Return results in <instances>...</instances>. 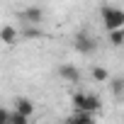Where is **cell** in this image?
Listing matches in <instances>:
<instances>
[{"label": "cell", "mask_w": 124, "mask_h": 124, "mask_svg": "<svg viewBox=\"0 0 124 124\" xmlns=\"http://www.w3.org/2000/svg\"><path fill=\"white\" fill-rule=\"evenodd\" d=\"M109 34V44L112 46H122L124 44V29H114V32H107Z\"/></svg>", "instance_id": "cell-11"}, {"label": "cell", "mask_w": 124, "mask_h": 124, "mask_svg": "<svg viewBox=\"0 0 124 124\" xmlns=\"http://www.w3.org/2000/svg\"><path fill=\"white\" fill-rule=\"evenodd\" d=\"M112 93H114V95H119V93H122V78H117V80L112 83Z\"/></svg>", "instance_id": "cell-14"}, {"label": "cell", "mask_w": 124, "mask_h": 124, "mask_svg": "<svg viewBox=\"0 0 124 124\" xmlns=\"http://www.w3.org/2000/svg\"><path fill=\"white\" fill-rule=\"evenodd\" d=\"M73 46H76V51L90 56V54L97 51V39H95L90 32H76V37H73Z\"/></svg>", "instance_id": "cell-3"}, {"label": "cell", "mask_w": 124, "mask_h": 124, "mask_svg": "<svg viewBox=\"0 0 124 124\" xmlns=\"http://www.w3.org/2000/svg\"><path fill=\"white\" fill-rule=\"evenodd\" d=\"M20 17H22V22H24V24L39 27V22L44 20V12H41V8H37V5H27V8H22V10H20Z\"/></svg>", "instance_id": "cell-4"}, {"label": "cell", "mask_w": 124, "mask_h": 124, "mask_svg": "<svg viewBox=\"0 0 124 124\" xmlns=\"http://www.w3.org/2000/svg\"><path fill=\"white\" fill-rule=\"evenodd\" d=\"M71 107H73V112H83V114H97L100 112V107H102V100L95 95V93H85V90H78V93H73V97H71Z\"/></svg>", "instance_id": "cell-1"}, {"label": "cell", "mask_w": 124, "mask_h": 124, "mask_svg": "<svg viewBox=\"0 0 124 124\" xmlns=\"http://www.w3.org/2000/svg\"><path fill=\"white\" fill-rule=\"evenodd\" d=\"M0 124H10V109L0 105Z\"/></svg>", "instance_id": "cell-13"}, {"label": "cell", "mask_w": 124, "mask_h": 124, "mask_svg": "<svg viewBox=\"0 0 124 124\" xmlns=\"http://www.w3.org/2000/svg\"><path fill=\"white\" fill-rule=\"evenodd\" d=\"M68 122L71 124H95V117L93 114H83V112H73L68 117Z\"/></svg>", "instance_id": "cell-8"}, {"label": "cell", "mask_w": 124, "mask_h": 124, "mask_svg": "<svg viewBox=\"0 0 124 124\" xmlns=\"http://www.w3.org/2000/svg\"><path fill=\"white\" fill-rule=\"evenodd\" d=\"M10 124H29V119H27V117H22V114H17V112H12V109H10Z\"/></svg>", "instance_id": "cell-12"}, {"label": "cell", "mask_w": 124, "mask_h": 124, "mask_svg": "<svg viewBox=\"0 0 124 124\" xmlns=\"http://www.w3.org/2000/svg\"><path fill=\"white\" fill-rule=\"evenodd\" d=\"M17 39H20V32H17L12 24H3V27H0V41H3V44L15 46V44H17Z\"/></svg>", "instance_id": "cell-7"}, {"label": "cell", "mask_w": 124, "mask_h": 124, "mask_svg": "<svg viewBox=\"0 0 124 124\" xmlns=\"http://www.w3.org/2000/svg\"><path fill=\"white\" fill-rule=\"evenodd\" d=\"M12 112H17V114H22V117H32L34 114V102L29 100V97H17L15 102H12Z\"/></svg>", "instance_id": "cell-5"}, {"label": "cell", "mask_w": 124, "mask_h": 124, "mask_svg": "<svg viewBox=\"0 0 124 124\" xmlns=\"http://www.w3.org/2000/svg\"><path fill=\"white\" fill-rule=\"evenodd\" d=\"M93 78H95L97 83H107V80H109V73H107L105 66H95V68H93Z\"/></svg>", "instance_id": "cell-10"}, {"label": "cell", "mask_w": 124, "mask_h": 124, "mask_svg": "<svg viewBox=\"0 0 124 124\" xmlns=\"http://www.w3.org/2000/svg\"><path fill=\"white\" fill-rule=\"evenodd\" d=\"M58 124H71V122H68V119H61V122H58Z\"/></svg>", "instance_id": "cell-15"}, {"label": "cell", "mask_w": 124, "mask_h": 124, "mask_svg": "<svg viewBox=\"0 0 124 124\" xmlns=\"http://www.w3.org/2000/svg\"><path fill=\"white\" fill-rule=\"evenodd\" d=\"M58 76H61V80H66V83H78V80H80V71H78V66H73V63L58 66Z\"/></svg>", "instance_id": "cell-6"}, {"label": "cell", "mask_w": 124, "mask_h": 124, "mask_svg": "<svg viewBox=\"0 0 124 124\" xmlns=\"http://www.w3.org/2000/svg\"><path fill=\"white\" fill-rule=\"evenodd\" d=\"M100 17H102V24L107 32H114V29H124V10L117 8V5H105L100 10Z\"/></svg>", "instance_id": "cell-2"}, {"label": "cell", "mask_w": 124, "mask_h": 124, "mask_svg": "<svg viewBox=\"0 0 124 124\" xmlns=\"http://www.w3.org/2000/svg\"><path fill=\"white\" fill-rule=\"evenodd\" d=\"M22 37H27V39H39V37H44V32H41L39 27L24 24V29H22Z\"/></svg>", "instance_id": "cell-9"}]
</instances>
